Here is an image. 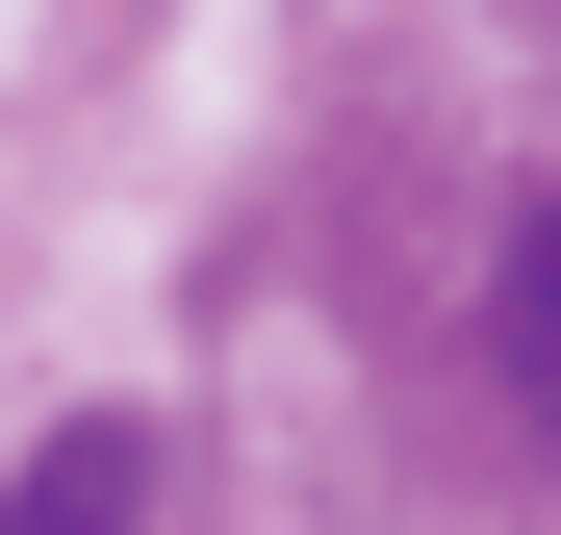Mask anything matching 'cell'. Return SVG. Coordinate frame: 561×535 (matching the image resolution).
Returning a JSON list of instances; mask_svg holds the SVG:
<instances>
[{
    "label": "cell",
    "instance_id": "1",
    "mask_svg": "<svg viewBox=\"0 0 561 535\" xmlns=\"http://www.w3.org/2000/svg\"><path fill=\"white\" fill-rule=\"evenodd\" d=\"M485 357H511V408H536V460H561V205L511 230V281H485Z\"/></svg>",
    "mask_w": 561,
    "mask_h": 535
},
{
    "label": "cell",
    "instance_id": "2",
    "mask_svg": "<svg viewBox=\"0 0 561 535\" xmlns=\"http://www.w3.org/2000/svg\"><path fill=\"white\" fill-rule=\"evenodd\" d=\"M128 485H153V460H128V433H51V460H26V485H0V535H128Z\"/></svg>",
    "mask_w": 561,
    "mask_h": 535
}]
</instances>
